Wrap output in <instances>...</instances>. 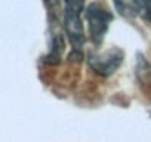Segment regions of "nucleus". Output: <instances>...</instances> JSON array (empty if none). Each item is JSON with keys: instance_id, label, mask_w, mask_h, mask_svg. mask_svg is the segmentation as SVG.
Wrapping results in <instances>:
<instances>
[{"instance_id": "2", "label": "nucleus", "mask_w": 151, "mask_h": 142, "mask_svg": "<svg viewBox=\"0 0 151 142\" xmlns=\"http://www.w3.org/2000/svg\"><path fill=\"white\" fill-rule=\"evenodd\" d=\"M85 16H86V21L89 25L91 39L96 46H99L102 43L114 16L108 9H105L99 3H91L85 9Z\"/></svg>"}, {"instance_id": "5", "label": "nucleus", "mask_w": 151, "mask_h": 142, "mask_svg": "<svg viewBox=\"0 0 151 142\" xmlns=\"http://www.w3.org/2000/svg\"><path fill=\"white\" fill-rule=\"evenodd\" d=\"M45 2V5H46V8L52 12V9H55L58 5H59V0H43Z\"/></svg>"}, {"instance_id": "3", "label": "nucleus", "mask_w": 151, "mask_h": 142, "mask_svg": "<svg viewBox=\"0 0 151 142\" xmlns=\"http://www.w3.org/2000/svg\"><path fill=\"white\" fill-rule=\"evenodd\" d=\"M123 58H124L123 50L114 47V49H110L104 53L91 55L88 62H89L91 68L95 71V73H98L99 76L108 77L114 73V71H117V68L123 62Z\"/></svg>"}, {"instance_id": "4", "label": "nucleus", "mask_w": 151, "mask_h": 142, "mask_svg": "<svg viewBox=\"0 0 151 142\" xmlns=\"http://www.w3.org/2000/svg\"><path fill=\"white\" fill-rule=\"evenodd\" d=\"M114 5L122 15L141 16L151 22V0H114Z\"/></svg>"}, {"instance_id": "1", "label": "nucleus", "mask_w": 151, "mask_h": 142, "mask_svg": "<svg viewBox=\"0 0 151 142\" xmlns=\"http://www.w3.org/2000/svg\"><path fill=\"white\" fill-rule=\"evenodd\" d=\"M62 27L71 44V56L82 58V49L85 46V30L82 22L85 0H62Z\"/></svg>"}]
</instances>
